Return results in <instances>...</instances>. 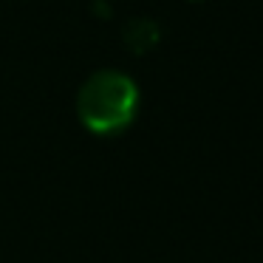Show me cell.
Returning <instances> with one entry per match:
<instances>
[{
	"label": "cell",
	"instance_id": "cell-1",
	"mask_svg": "<svg viewBox=\"0 0 263 263\" xmlns=\"http://www.w3.org/2000/svg\"><path fill=\"white\" fill-rule=\"evenodd\" d=\"M139 88L122 71H97L77 93V116L97 136H116L133 122Z\"/></svg>",
	"mask_w": 263,
	"mask_h": 263
},
{
	"label": "cell",
	"instance_id": "cell-2",
	"mask_svg": "<svg viewBox=\"0 0 263 263\" xmlns=\"http://www.w3.org/2000/svg\"><path fill=\"white\" fill-rule=\"evenodd\" d=\"M122 37H125V46L133 54H144L159 43V26L147 17H133L130 23H125Z\"/></svg>",
	"mask_w": 263,
	"mask_h": 263
}]
</instances>
